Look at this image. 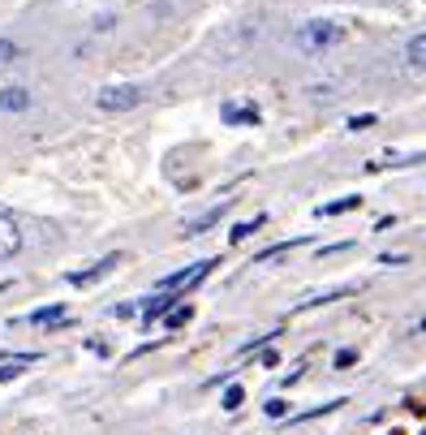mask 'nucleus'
<instances>
[{"mask_svg":"<svg viewBox=\"0 0 426 435\" xmlns=\"http://www.w3.org/2000/svg\"><path fill=\"white\" fill-rule=\"evenodd\" d=\"M224 121H228V125H258V112H254V108L224 104Z\"/></svg>","mask_w":426,"mask_h":435,"instance_id":"nucleus-12","label":"nucleus"},{"mask_svg":"<svg viewBox=\"0 0 426 435\" xmlns=\"http://www.w3.org/2000/svg\"><path fill=\"white\" fill-rule=\"evenodd\" d=\"M340 39H345V30H340L336 22H302L298 30H293V43H298L302 52H310V56H319V52H327V47H336Z\"/></svg>","mask_w":426,"mask_h":435,"instance_id":"nucleus-1","label":"nucleus"},{"mask_svg":"<svg viewBox=\"0 0 426 435\" xmlns=\"http://www.w3.org/2000/svg\"><path fill=\"white\" fill-rule=\"evenodd\" d=\"M293 246H306V237H293V241H276V246H267L263 254H258V263H267V259H276V254H284V250H293Z\"/></svg>","mask_w":426,"mask_h":435,"instance_id":"nucleus-17","label":"nucleus"},{"mask_svg":"<svg viewBox=\"0 0 426 435\" xmlns=\"http://www.w3.org/2000/svg\"><path fill=\"white\" fill-rule=\"evenodd\" d=\"M190 319H194V306H190V302H181V306H172V311L164 315V328H168V332H177V328H186Z\"/></svg>","mask_w":426,"mask_h":435,"instance_id":"nucleus-11","label":"nucleus"},{"mask_svg":"<svg viewBox=\"0 0 426 435\" xmlns=\"http://www.w3.org/2000/svg\"><path fill=\"white\" fill-rule=\"evenodd\" d=\"M211 267H216V259H203V263H190L186 271H172V276L159 280V293H177V289H194L199 280L211 276Z\"/></svg>","mask_w":426,"mask_h":435,"instance_id":"nucleus-3","label":"nucleus"},{"mask_svg":"<svg viewBox=\"0 0 426 435\" xmlns=\"http://www.w3.org/2000/svg\"><path fill=\"white\" fill-rule=\"evenodd\" d=\"M353 362H357V349H340L336 358H332V366H336V370H345V366H353Z\"/></svg>","mask_w":426,"mask_h":435,"instance_id":"nucleus-20","label":"nucleus"},{"mask_svg":"<svg viewBox=\"0 0 426 435\" xmlns=\"http://www.w3.org/2000/svg\"><path fill=\"white\" fill-rule=\"evenodd\" d=\"M241 401H245V388H241V383H228V388H224V401H220V405H224L228 414H233V410H241Z\"/></svg>","mask_w":426,"mask_h":435,"instance_id":"nucleus-16","label":"nucleus"},{"mask_svg":"<svg viewBox=\"0 0 426 435\" xmlns=\"http://www.w3.org/2000/svg\"><path fill=\"white\" fill-rule=\"evenodd\" d=\"M0 362H5V358H0Z\"/></svg>","mask_w":426,"mask_h":435,"instance_id":"nucleus-24","label":"nucleus"},{"mask_svg":"<svg viewBox=\"0 0 426 435\" xmlns=\"http://www.w3.org/2000/svg\"><path fill=\"white\" fill-rule=\"evenodd\" d=\"M263 410H267V418H284V414H289V401H284V397H271Z\"/></svg>","mask_w":426,"mask_h":435,"instance_id":"nucleus-19","label":"nucleus"},{"mask_svg":"<svg viewBox=\"0 0 426 435\" xmlns=\"http://www.w3.org/2000/svg\"><path fill=\"white\" fill-rule=\"evenodd\" d=\"M30 324H35V328L65 324V302H52V306H39V311H30Z\"/></svg>","mask_w":426,"mask_h":435,"instance_id":"nucleus-8","label":"nucleus"},{"mask_svg":"<svg viewBox=\"0 0 426 435\" xmlns=\"http://www.w3.org/2000/svg\"><path fill=\"white\" fill-rule=\"evenodd\" d=\"M95 104H100L104 112H129V108H138V104H142V91H138V87H129V82H121V87H104L100 95H95Z\"/></svg>","mask_w":426,"mask_h":435,"instance_id":"nucleus-2","label":"nucleus"},{"mask_svg":"<svg viewBox=\"0 0 426 435\" xmlns=\"http://www.w3.org/2000/svg\"><path fill=\"white\" fill-rule=\"evenodd\" d=\"M220 216H224V207H216V212H207L203 220H194V224H190V229H186V237H199V233H207V229H211V224H220Z\"/></svg>","mask_w":426,"mask_h":435,"instance_id":"nucleus-15","label":"nucleus"},{"mask_svg":"<svg viewBox=\"0 0 426 435\" xmlns=\"http://www.w3.org/2000/svg\"><path fill=\"white\" fill-rule=\"evenodd\" d=\"M357 203H362L357 194H345V199H336V203H323V207H319V216H345V212H353Z\"/></svg>","mask_w":426,"mask_h":435,"instance_id":"nucleus-13","label":"nucleus"},{"mask_svg":"<svg viewBox=\"0 0 426 435\" xmlns=\"http://www.w3.org/2000/svg\"><path fill=\"white\" fill-rule=\"evenodd\" d=\"M422 332H426V319H422Z\"/></svg>","mask_w":426,"mask_h":435,"instance_id":"nucleus-23","label":"nucleus"},{"mask_svg":"<svg viewBox=\"0 0 426 435\" xmlns=\"http://www.w3.org/2000/svg\"><path fill=\"white\" fill-rule=\"evenodd\" d=\"M379 263H383V267H401L405 254H379Z\"/></svg>","mask_w":426,"mask_h":435,"instance_id":"nucleus-22","label":"nucleus"},{"mask_svg":"<svg viewBox=\"0 0 426 435\" xmlns=\"http://www.w3.org/2000/svg\"><path fill=\"white\" fill-rule=\"evenodd\" d=\"M186 298H177V293H155V298H146V306H142V324H155V319H164L172 311V306H181Z\"/></svg>","mask_w":426,"mask_h":435,"instance_id":"nucleus-5","label":"nucleus"},{"mask_svg":"<svg viewBox=\"0 0 426 435\" xmlns=\"http://www.w3.org/2000/svg\"><path fill=\"white\" fill-rule=\"evenodd\" d=\"M35 104V95L26 87H0V112H26Z\"/></svg>","mask_w":426,"mask_h":435,"instance_id":"nucleus-6","label":"nucleus"},{"mask_svg":"<svg viewBox=\"0 0 426 435\" xmlns=\"http://www.w3.org/2000/svg\"><path fill=\"white\" fill-rule=\"evenodd\" d=\"M405 60H409L414 69H426V30L409 39V47H405Z\"/></svg>","mask_w":426,"mask_h":435,"instance_id":"nucleus-10","label":"nucleus"},{"mask_svg":"<svg viewBox=\"0 0 426 435\" xmlns=\"http://www.w3.org/2000/svg\"><path fill=\"white\" fill-rule=\"evenodd\" d=\"M13 60H22V47L13 43V39L0 35V65H13Z\"/></svg>","mask_w":426,"mask_h":435,"instance_id":"nucleus-18","label":"nucleus"},{"mask_svg":"<svg viewBox=\"0 0 426 435\" xmlns=\"http://www.w3.org/2000/svg\"><path fill=\"white\" fill-rule=\"evenodd\" d=\"M30 362H39V353H18V358H5V362H0V383L18 379V375H22V370H26Z\"/></svg>","mask_w":426,"mask_h":435,"instance_id":"nucleus-9","label":"nucleus"},{"mask_svg":"<svg viewBox=\"0 0 426 435\" xmlns=\"http://www.w3.org/2000/svg\"><path fill=\"white\" fill-rule=\"evenodd\" d=\"M263 220H267V216H254V220H241V224H233V233H228V237H233V241H245V237H254L258 229H263Z\"/></svg>","mask_w":426,"mask_h":435,"instance_id":"nucleus-14","label":"nucleus"},{"mask_svg":"<svg viewBox=\"0 0 426 435\" xmlns=\"http://www.w3.org/2000/svg\"><path fill=\"white\" fill-rule=\"evenodd\" d=\"M18 250H22V229H18V220H13V216H0V263L13 259Z\"/></svg>","mask_w":426,"mask_h":435,"instance_id":"nucleus-4","label":"nucleus"},{"mask_svg":"<svg viewBox=\"0 0 426 435\" xmlns=\"http://www.w3.org/2000/svg\"><path fill=\"white\" fill-rule=\"evenodd\" d=\"M374 121H379L374 112H362V117H353V121H349V130H366V125H374Z\"/></svg>","mask_w":426,"mask_h":435,"instance_id":"nucleus-21","label":"nucleus"},{"mask_svg":"<svg viewBox=\"0 0 426 435\" xmlns=\"http://www.w3.org/2000/svg\"><path fill=\"white\" fill-rule=\"evenodd\" d=\"M117 263H121V254H108V259H100V263H95L91 271H74V276H69V285H91V280H100V276H108V271L117 267Z\"/></svg>","mask_w":426,"mask_h":435,"instance_id":"nucleus-7","label":"nucleus"}]
</instances>
